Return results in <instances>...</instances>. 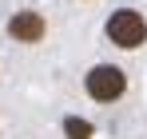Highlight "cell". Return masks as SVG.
Returning a JSON list of instances; mask_svg holds the SVG:
<instances>
[{
	"mask_svg": "<svg viewBox=\"0 0 147 139\" xmlns=\"http://www.w3.org/2000/svg\"><path fill=\"white\" fill-rule=\"evenodd\" d=\"M107 40L115 48H139L147 40V20L135 8H115L107 16Z\"/></svg>",
	"mask_w": 147,
	"mask_h": 139,
	"instance_id": "6da1fadb",
	"label": "cell"
},
{
	"mask_svg": "<svg viewBox=\"0 0 147 139\" xmlns=\"http://www.w3.org/2000/svg\"><path fill=\"white\" fill-rule=\"evenodd\" d=\"M84 92L92 95V99H99V103H111V99H119L127 92V76L115 64H96V68L84 76Z\"/></svg>",
	"mask_w": 147,
	"mask_h": 139,
	"instance_id": "7a4b0ae2",
	"label": "cell"
},
{
	"mask_svg": "<svg viewBox=\"0 0 147 139\" xmlns=\"http://www.w3.org/2000/svg\"><path fill=\"white\" fill-rule=\"evenodd\" d=\"M8 36L20 44H40L44 40V16L40 12H16L8 20Z\"/></svg>",
	"mask_w": 147,
	"mask_h": 139,
	"instance_id": "3957f363",
	"label": "cell"
},
{
	"mask_svg": "<svg viewBox=\"0 0 147 139\" xmlns=\"http://www.w3.org/2000/svg\"><path fill=\"white\" fill-rule=\"evenodd\" d=\"M64 131H68V139H92V135H96L92 123L80 119V115H68V119H64Z\"/></svg>",
	"mask_w": 147,
	"mask_h": 139,
	"instance_id": "277c9868",
	"label": "cell"
}]
</instances>
